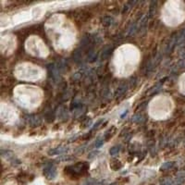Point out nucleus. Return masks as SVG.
I'll use <instances>...</instances> for the list:
<instances>
[{
    "mask_svg": "<svg viewBox=\"0 0 185 185\" xmlns=\"http://www.w3.org/2000/svg\"><path fill=\"white\" fill-rule=\"evenodd\" d=\"M44 174L46 179H55L57 176V168L54 165L49 164L44 168Z\"/></svg>",
    "mask_w": 185,
    "mask_h": 185,
    "instance_id": "f257e3e1",
    "label": "nucleus"
},
{
    "mask_svg": "<svg viewBox=\"0 0 185 185\" xmlns=\"http://www.w3.org/2000/svg\"><path fill=\"white\" fill-rule=\"evenodd\" d=\"M67 148H62V147H57L55 148V149H51L48 151V154L49 155H61L63 153L67 152Z\"/></svg>",
    "mask_w": 185,
    "mask_h": 185,
    "instance_id": "f03ea898",
    "label": "nucleus"
},
{
    "mask_svg": "<svg viewBox=\"0 0 185 185\" xmlns=\"http://www.w3.org/2000/svg\"><path fill=\"white\" fill-rule=\"evenodd\" d=\"M119 151H120V146L117 145V146H114V147L111 148V149L109 150V154L111 156H116V155L119 154Z\"/></svg>",
    "mask_w": 185,
    "mask_h": 185,
    "instance_id": "7ed1b4c3",
    "label": "nucleus"
},
{
    "mask_svg": "<svg viewBox=\"0 0 185 185\" xmlns=\"http://www.w3.org/2000/svg\"><path fill=\"white\" fill-rule=\"evenodd\" d=\"M113 22V19L111 17H105L103 19V24L105 26H110V24L112 23Z\"/></svg>",
    "mask_w": 185,
    "mask_h": 185,
    "instance_id": "20e7f679",
    "label": "nucleus"
},
{
    "mask_svg": "<svg viewBox=\"0 0 185 185\" xmlns=\"http://www.w3.org/2000/svg\"><path fill=\"white\" fill-rule=\"evenodd\" d=\"M126 84H122V85H121L120 87H119L118 88V91H117V94H117V96H120V94H122L124 91H126Z\"/></svg>",
    "mask_w": 185,
    "mask_h": 185,
    "instance_id": "39448f33",
    "label": "nucleus"
},
{
    "mask_svg": "<svg viewBox=\"0 0 185 185\" xmlns=\"http://www.w3.org/2000/svg\"><path fill=\"white\" fill-rule=\"evenodd\" d=\"M110 52H111V48H110V47H108V48H105L103 51V53H102V59H105V57H108V55L110 54Z\"/></svg>",
    "mask_w": 185,
    "mask_h": 185,
    "instance_id": "423d86ee",
    "label": "nucleus"
},
{
    "mask_svg": "<svg viewBox=\"0 0 185 185\" xmlns=\"http://www.w3.org/2000/svg\"><path fill=\"white\" fill-rule=\"evenodd\" d=\"M173 166V162H167L165 164H163L162 167H161V170H168V168H170Z\"/></svg>",
    "mask_w": 185,
    "mask_h": 185,
    "instance_id": "0eeeda50",
    "label": "nucleus"
},
{
    "mask_svg": "<svg viewBox=\"0 0 185 185\" xmlns=\"http://www.w3.org/2000/svg\"><path fill=\"white\" fill-rule=\"evenodd\" d=\"M144 120V119H142V116L138 114V115H135L134 117L133 118V121H134V122H142V121Z\"/></svg>",
    "mask_w": 185,
    "mask_h": 185,
    "instance_id": "6e6552de",
    "label": "nucleus"
},
{
    "mask_svg": "<svg viewBox=\"0 0 185 185\" xmlns=\"http://www.w3.org/2000/svg\"><path fill=\"white\" fill-rule=\"evenodd\" d=\"M173 184H175V183H174L173 181H172V179H165V181H163L161 182V185H173Z\"/></svg>",
    "mask_w": 185,
    "mask_h": 185,
    "instance_id": "1a4fd4ad",
    "label": "nucleus"
},
{
    "mask_svg": "<svg viewBox=\"0 0 185 185\" xmlns=\"http://www.w3.org/2000/svg\"><path fill=\"white\" fill-rule=\"evenodd\" d=\"M105 182L103 181H93L89 185H104Z\"/></svg>",
    "mask_w": 185,
    "mask_h": 185,
    "instance_id": "9d476101",
    "label": "nucleus"
},
{
    "mask_svg": "<svg viewBox=\"0 0 185 185\" xmlns=\"http://www.w3.org/2000/svg\"><path fill=\"white\" fill-rule=\"evenodd\" d=\"M101 145H103V140H100V141L97 142V144L96 145V147H99Z\"/></svg>",
    "mask_w": 185,
    "mask_h": 185,
    "instance_id": "9b49d317",
    "label": "nucleus"
},
{
    "mask_svg": "<svg viewBox=\"0 0 185 185\" xmlns=\"http://www.w3.org/2000/svg\"><path fill=\"white\" fill-rule=\"evenodd\" d=\"M109 185H118L117 183H111V184H109Z\"/></svg>",
    "mask_w": 185,
    "mask_h": 185,
    "instance_id": "f8f14e48",
    "label": "nucleus"
}]
</instances>
